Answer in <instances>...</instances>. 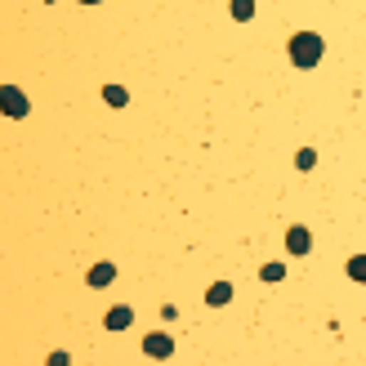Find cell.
Returning <instances> with one entry per match:
<instances>
[{"instance_id": "cell-1", "label": "cell", "mask_w": 366, "mask_h": 366, "mask_svg": "<svg viewBox=\"0 0 366 366\" xmlns=\"http://www.w3.org/2000/svg\"><path fill=\"white\" fill-rule=\"evenodd\" d=\"M322 49H326V41L318 36V31H295L291 45H286V54H291L295 68H318V63H322Z\"/></svg>"}, {"instance_id": "cell-2", "label": "cell", "mask_w": 366, "mask_h": 366, "mask_svg": "<svg viewBox=\"0 0 366 366\" xmlns=\"http://www.w3.org/2000/svg\"><path fill=\"white\" fill-rule=\"evenodd\" d=\"M0 112L14 116V121H23V116L31 112V103H27V94L19 85H0Z\"/></svg>"}, {"instance_id": "cell-3", "label": "cell", "mask_w": 366, "mask_h": 366, "mask_svg": "<svg viewBox=\"0 0 366 366\" xmlns=\"http://www.w3.org/2000/svg\"><path fill=\"white\" fill-rule=\"evenodd\" d=\"M286 251H291V255H308V251H313V237H308L304 224H295V228L286 232Z\"/></svg>"}, {"instance_id": "cell-4", "label": "cell", "mask_w": 366, "mask_h": 366, "mask_svg": "<svg viewBox=\"0 0 366 366\" xmlns=\"http://www.w3.org/2000/svg\"><path fill=\"white\" fill-rule=\"evenodd\" d=\"M143 353H147V357H170V353H174V340L157 330V335H147V340H143Z\"/></svg>"}, {"instance_id": "cell-5", "label": "cell", "mask_w": 366, "mask_h": 366, "mask_svg": "<svg viewBox=\"0 0 366 366\" xmlns=\"http://www.w3.org/2000/svg\"><path fill=\"white\" fill-rule=\"evenodd\" d=\"M130 322H135V313H130L125 304H116V308L108 313V318H103V326H108V330H125Z\"/></svg>"}, {"instance_id": "cell-6", "label": "cell", "mask_w": 366, "mask_h": 366, "mask_svg": "<svg viewBox=\"0 0 366 366\" xmlns=\"http://www.w3.org/2000/svg\"><path fill=\"white\" fill-rule=\"evenodd\" d=\"M112 277H116V263H94V268H90V286H108Z\"/></svg>"}, {"instance_id": "cell-7", "label": "cell", "mask_w": 366, "mask_h": 366, "mask_svg": "<svg viewBox=\"0 0 366 366\" xmlns=\"http://www.w3.org/2000/svg\"><path fill=\"white\" fill-rule=\"evenodd\" d=\"M228 299H232V286H228V281H214V286L206 291V304H214V308L228 304Z\"/></svg>"}, {"instance_id": "cell-8", "label": "cell", "mask_w": 366, "mask_h": 366, "mask_svg": "<svg viewBox=\"0 0 366 366\" xmlns=\"http://www.w3.org/2000/svg\"><path fill=\"white\" fill-rule=\"evenodd\" d=\"M103 98H108L112 108H125V103H130V90H125V85H108V90H103Z\"/></svg>"}, {"instance_id": "cell-9", "label": "cell", "mask_w": 366, "mask_h": 366, "mask_svg": "<svg viewBox=\"0 0 366 366\" xmlns=\"http://www.w3.org/2000/svg\"><path fill=\"white\" fill-rule=\"evenodd\" d=\"M232 19H237V23L255 19V0H232Z\"/></svg>"}, {"instance_id": "cell-10", "label": "cell", "mask_w": 366, "mask_h": 366, "mask_svg": "<svg viewBox=\"0 0 366 366\" xmlns=\"http://www.w3.org/2000/svg\"><path fill=\"white\" fill-rule=\"evenodd\" d=\"M348 277H353V281H366V255H353V259H348Z\"/></svg>"}, {"instance_id": "cell-11", "label": "cell", "mask_w": 366, "mask_h": 366, "mask_svg": "<svg viewBox=\"0 0 366 366\" xmlns=\"http://www.w3.org/2000/svg\"><path fill=\"white\" fill-rule=\"evenodd\" d=\"M295 165H299V170H313V165H318V152H313V147H299Z\"/></svg>"}, {"instance_id": "cell-12", "label": "cell", "mask_w": 366, "mask_h": 366, "mask_svg": "<svg viewBox=\"0 0 366 366\" xmlns=\"http://www.w3.org/2000/svg\"><path fill=\"white\" fill-rule=\"evenodd\" d=\"M286 277V268H281V263H268V268H263V281H281Z\"/></svg>"}, {"instance_id": "cell-13", "label": "cell", "mask_w": 366, "mask_h": 366, "mask_svg": "<svg viewBox=\"0 0 366 366\" xmlns=\"http://www.w3.org/2000/svg\"><path fill=\"white\" fill-rule=\"evenodd\" d=\"M80 5H98V0H80Z\"/></svg>"}]
</instances>
